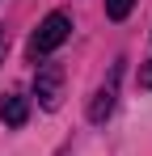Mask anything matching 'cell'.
Segmentation results:
<instances>
[{
  "mask_svg": "<svg viewBox=\"0 0 152 156\" xmlns=\"http://www.w3.org/2000/svg\"><path fill=\"white\" fill-rule=\"evenodd\" d=\"M68 34H72V17H68V13H47V17L38 21V30H34V38H30V55H34V59L51 55L55 47L68 42Z\"/></svg>",
  "mask_w": 152,
  "mask_h": 156,
  "instance_id": "1",
  "label": "cell"
},
{
  "mask_svg": "<svg viewBox=\"0 0 152 156\" xmlns=\"http://www.w3.org/2000/svg\"><path fill=\"white\" fill-rule=\"evenodd\" d=\"M34 93H38V101L47 105V110H55L59 97H63V68L59 63H42L38 76H34Z\"/></svg>",
  "mask_w": 152,
  "mask_h": 156,
  "instance_id": "2",
  "label": "cell"
},
{
  "mask_svg": "<svg viewBox=\"0 0 152 156\" xmlns=\"http://www.w3.org/2000/svg\"><path fill=\"white\" fill-rule=\"evenodd\" d=\"M114 97H118V68H114L110 84H101L97 93H93V101H89V122H106L110 110H114Z\"/></svg>",
  "mask_w": 152,
  "mask_h": 156,
  "instance_id": "3",
  "label": "cell"
},
{
  "mask_svg": "<svg viewBox=\"0 0 152 156\" xmlns=\"http://www.w3.org/2000/svg\"><path fill=\"white\" fill-rule=\"evenodd\" d=\"M0 118H4L9 127H25V118H30V101H25L21 93H9V97L0 101Z\"/></svg>",
  "mask_w": 152,
  "mask_h": 156,
  "instance_id": "4",
  "label": "cell"
},
{
  "mask_svg": "<svg viewBox=\"0 0 152 156\" xmlns=\"http://www.w3.org/2000/svg\"><path fill=\"white\" fill-rule=\"evenodd\" d=\"M131 9H135V0H106V13H110L114 21H123Z\"/></svg>",
  "mask_w": 152,
  "mask_h": 156,
  "instance_id": "5",
  "label": "cell"
},
{
  "mask_svg": "<svg viewBox=\"0 0 152 156\" xmlns=\"http://www.w3.org/2000/svg\"><path fill=\"white\" fill-rule=\"evenodd\" d=\"M139 84H144V89H152V63L144 68V76H139Z\"/></svg>",
  "mask_w": 152,
  "mask_h": 156,
  "instance_id": "6",
  "label": "cell"
},
{
  "mask_svg": "<svg viewBox=\"0 0 152 156\" xmlns=\"http://www.w3.org/2000/svg\"><path fill=\"white\" fill-rule=\"evenodd\" d=\"M4 47H9V34H4V26H0V59H4Z\"/></svg>",
  "mask_w": 152,
  "mask_h": 156,
  "instance_id": "7",
  "label": "cell"
}]
</instances>
